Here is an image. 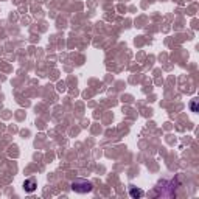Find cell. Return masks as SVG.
Listing matches in <instances>:
<instances>
[{
    "label": "cell",
    "mask_w": 199,
    "mask_h": 199,
    "mask_svg": "<svg viewBox=\"0 0 199 199\" xmlns=\"http://www.w3.org/2000/svg\"><path fill=\"white\" fill-rule=\"evenodd\" d=\"M190 107H191V111H193V112H196V111H198V103H196V101H191Z\"/></svg>",
    "instance_id": "4"
},
{
    "label": "cell",
    "mask_w": 199,
    "mask_h": 199,
    "mask_svg": "<svg viewBox=\"0 0 199 199\" xmlns=\"http://www.w3.org/2000/svg\"><path fill=\"white\" fill-rule=\"evenodd\" d=\"M129 195H131L132 198H140V196H143V191L137 190V188H131V190H129Z\"/></svg>",
    "instance_id": "3"
},
{
    "label": "cell",
    "mask_w": 199,
    "mask_h": 199,
    "mask_svg": "<svg viewBox=\"0 0 199 199\" xmlns=\"http://www.w3.org/2000/svg\"><path fill=\"white\" fill-rule=\"evenodd\" d=\"M36 179L34 177H30V179H27V181L23 182V188H25V191L27 193H33L34 190H36Z\"/></svg>",
    "instance_id": "2"
},
{
    "label": "cell",
    "mask_w": 199,
    "mask_h": 199,
    "mask_svg": "<svg viewBox=\"0 0 199 199\" xmlns=\"http://www.w3.org/2000/svg\"><path fill=\"white\" fill-rule=\"evenodd\" d=\"M72 190L76 191V193H87V191H92V183L87 182V181H83V179H78L72 183Z\"/></svg>",
    "instance_id": "1"
}]
</instances>
